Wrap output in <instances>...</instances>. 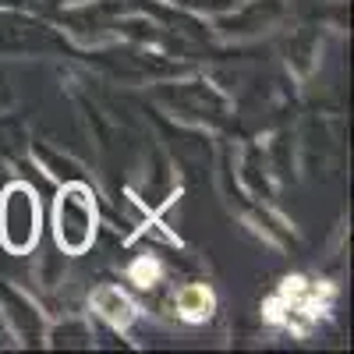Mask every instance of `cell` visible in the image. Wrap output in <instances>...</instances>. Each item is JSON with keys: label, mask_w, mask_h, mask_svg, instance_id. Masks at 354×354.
<instances>
[{"label": "cell", "mask_w": 354, "mask_h": 354, "mask_svg": "<svg viewBox=\"0 0 354 354\" xmlns=\"http://www.w3.org/2000/svg\"><path fill=\"white\" fill-rule=\"evenodd\" d=\"M96 234V202L82 185H71L57 198V241L68 252H85Z\"/></svg>", "instance_id": "6da1fadb"}, {"label": "cell", "mask_w": 354, "mask_h": 354, "mask_svg": "<svg viewBox=\"0 0 354 354\" xmlns=\"http://www.w3.org/2000/svg\"><path fill=\"white\" fill-rule=\"evenodd\" d=\"M36 234H39L36 198L25 188L4 192V202H0V241L11 252H28V245L36 241Z\"/></svg>", "instance_id": "7a4b0ae2"}, {"label": "cell", "mask_w": 354, "mask_h": 354, "mask_svg": "<svg viewBox=\"0 0 354 354\" xmlns=\"http://www.w3.org/2000/svg\"><path fill=\"white\" fill-rule=\"evenodd\" d=\"M213 308H216V298H213V290L202 287V283H192L177 294V312L188 322H205L213 315Z\"/></svg>", "instance_id": "3957f363"}, {"label": "cell", "mask_w": 354, "mask_h": 354, "mask_svg": "<svg viewBox=\"0 0 354 354\" xmlns=\"http://www.w3.org/2000/svg\"><path fill=\"white\" fill-rule=\"evenodd\" d=\"M93 305H96V312H100L106 322H113V326H128V322L135 319V305H131L117 287H103V290H96Z\"/></svg>", "instance_id": "277c9868"}, {"label": "cell", "mask_w": 354, "mask_h": 354, "mask_svg": "<svg viewBox=\"0 0 354 354\" xmlns=\"http://www.w3.org/2000/svg\"><path fill=\"white\" fill-rule=\"evenodd\" d=\"M160 277H163V266L156 262V259H138L135 266H131V280L138 283V287H156L160 283Z\"/></svg>", "instance_id": "5b68a950"}]
</instances>
